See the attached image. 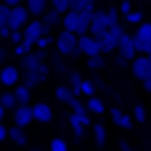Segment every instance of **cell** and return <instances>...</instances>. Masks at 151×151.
<instances>
[{"label":"cell","instance_id":"37","mask_svg":"<svg viewBox=\"0 0 151 151\" xmlns=\"http://www.w3.org/2000/svg\"><path fill=\"white\" fill-rule=\"evenodd\" d=\"M119 151H133V146H130L127 141H119Z\"/></svg>","mask_w":151,"mask_h":151},{"label":"cell","instance_id":"17","mask_svg":"<svg viewBox=\"0 0 151 151\" xmlns=\"http://www.w3.org/2000/svg\"><path fill=\"white\" fill-rule=\"evenodd\" d=\"M8 16H11V5H0V37H11V27H8Z\"/></svg>","mask_w":151,"mask_h":151},{"label":"cell","instance_id":"19","mask_svg":"<svg viewBox=\"0 0 151 151\" xmlns=\"http://www.w3.org/2000/svg\"><path fill=\"white\" fill-rule=\"evenodd\" d=\"M8 138L16 143V146H27L29 143V138H27V133H24V127H19V125H13L11 130H8Z\"/></svg>","mask_w":151,"mask_h":151},{"label":"cell","instance_id":"41","mask_svg":"<svg viewBox=\"0 0 151 151\" xmlns=\"http://www.w3.org/2000/svg\"><path fill=\"white\" fill-rule=\"evenodd\" d=\"M3 3H5V5H19L21 0H3Z\"/></svg>","mask_w":151,"mask_h":151},{"label":"cell","instance_id":"15","mask_svg":"<svg viewBox=\"0 0 151 151\" xmlns=\"http://www.w3.org/2000/svg\"><path fill=\"white\" fill-rule=\"evenodd\" d=\"M85 106H88L90 114H106V104L98 98V93H96V96H88V98H85Z\"/></svg>","mask_w":151,"mask_h":151},{"label":"cell","instance_id":"21","mask_svg":"<svg viewBox=\"0 0 151 151\" xmlns=\"http://www.w3.org/2000/svg\"><path fill=\"white\" fill-rule=\"evenodd\" d=\"M40 19H42V24H45L48 29H50V27H56V24H61V13H58V11H53V8H48Z\"/></svg>","mask_w":151,"mask_h":151},{"label":"cell","instance_id":"25","mask_svg":"<svg viewBox=\"0 0 151 151\" xmlns=\"http://www.w3.org/2000/svg\"><path fill=\"white\" fill-rule=\"evenodd\" d=\"M61 58H64V56H61V53H56V56H53V61H50V69H53L56 74H61V77H66V74H69V69H66V66L61 64Z\"/></svg>","mask_w":151,"mask_h":151},{"label":"cell","instance_id":"36","mask_svg":"<svg viewBox=\"0 0 151 151\" xmlns=\"http://www.w3.org/2000/svg\"><path fill=\"white\" fill-rule=\"evenodd\" d=\"M130 11H133V3H130V0H125V3L119 5V13H122V16H127Z\"/></svg>","mask_w":151,"mask_h":151},{"label":"cell","instance_id":"43","mask_svg":"<svg viewBox=\"0 0 151 151\" xmlns=\"http://www.w3.org/2000/svg\"><path fill=\"white\" fill-rule=\"evenodd\" d=\"M29 151H40V149H29Z\"/></svg>","mask_w":151,"mask_h":151},{"label":"cell","instance_id":"2","mask_svg":"<svg viewBox=\"0 0 151 151\" xmlns=\"http://www.w3.org/2000/svg\"><path fill=\"white\" fill-rule=\"evenodd\" d=\"M133 42H135V50L138 53H146L151 45V21H141L138 29L133 32Z\"/></svg>","mask_w":151,"mask_h":151},{"label":"cell","instance_id":"8","mask_svg":"<svg viewBox=\"0 0 151 151\" xmlns=\"http://www.w3.org/2000/svg\"><path fill=\"white\" fill-rule=\"evenodd\" d=\"M19 82H21V69H19V66H11V64H3V66H0V85L13 88V85H19Z\"/></svg>","mask_w":151,"mask_h":151},{"label":"cell","instance_id":"7","mask_svg":"<svg viewBox=\"0 0 151 151\" xmlns=\"http://www.w3.org/2000/svg\"><path fill=\"white\" fill-rule=\"evenodd\" d=\"M117 56H122L125 61H133L135 56H138V50H135V42H133V35H122L119 37V42H117Z\"/></svg>","mask_w":151,"mask_h":151},{"label":"cell","instance_id":"14","mask_svg":"<svg viewBox=\"0 0 151 151\" xmlns=\"http://www.w3.org/2000/svg\"><path fill=\"white\" fill-rule=\"evenodd\" d=\"M109 114H111V119H114L117 127H122V130H130V127H133V117H130V114H125V111H119V109H111Z\"/></svg>","mask_w":151,"mask_h":151},{"label":"cell","instance_id":"9","mask_svg":"<svg viewBox=\"0 0 151 151\" xmlns=\"http://www.w3.org/2000/svg\"><path fill=\"white\" fill-rule=\"evenodd\" d=\"M50 29L42 24V19H35V21H27V27H24V40H29V42H35L40 35H48Z\"/></svg>","mask_w":151,"mask_h":151},{"label":"cell","instance_id":"4","mask_svg":"<svg viewBox=\"0 0 151 151\" xmlns=\"http://www.w3.org/2000/svg\"><path fill=\"white\" fill-rule=\"evenodd\" d=\"M27 21H29V11H27V5H11V16H8V27L11 29H24L27 27Z\"/></svg>","mask_w":151,"mask_h":151},{"label":"cell","instance_id":"5","mask_svg":"<svg viewBox=\"0 0 151 151\" xmlns=\"http://www.w3.org/2000/svg\"><path fill=\"white\" fill-rule=\"evenodd\" d=\"M109 19H106V11H98L96 8V13H93V19H90V29H88V35H93V37H101V35H106L109 32Z\"/></svg>","mask_w":151,"mask_h":151},{"label":"cell","instance_id":"20","mask_svg":"<svg viewBox=\"0 0 151 151\" xmlns=\"http://www.w3.org/2000/svg\"><path fill=\"white\" fill-rule=\"evenodd\" d=\"M56 98H58L61 104H66V106H69V104H72V98H77V96H74V90H72L69 85H58V88H56Z\"/></svg>","mask_w":151,"mask_h":151},{"label":"cell","instance_id":"38","mask_svg":"<svg viewBox=\"0 0 151 151\" xmlns=\"http://www.w3.org/2000/svg\"><path fill=\"white\" fill-rule=\"evenodd\" d=\"M143 90H146V93H151V74L143 80Z\"/></svg>","mask_w":151,"mask_h":151},{"label":"cell","instance_id":"18","mask_svg":"<svg viewBox=\"0 0 151 151\" xmlns=\"http://www.w3.org/2000/svg\"><path fill=\"white\" fill-rule=\"evenodd\" d=\"M13 96H16L19 104H29V98H32V88H29L27 82H24V85L19 82V85H13Z\"/></svg>","mask_w":151,"mask_h":151},{"label":"cell","instance_id":"11","mask_svg":"<svg viewBox=\"0 0 151 151\" xmlns=\"http://www.w3.org/2000/svg\"><path fill=\"white\" fill-rule=\"evenodd\" d=\"M69 125H72L74 135L82 138V135H85V127L90 125V114H77V111H72V114H69Z\"/></svg>","mask_w":151,"mask_h":151},{"label":"cell","instance_id":"3","mask_svg":"<svg viewBox=\"0 0 151 151\" xmlns=\"http://www.w3.org/2000/svg\"><path fill=\"white\" fill-rule=\"evenodd\" d=\"M130 72H133V77H135V80H141V82H143V80L151 74V58L146 56V53H138V56L130 61Z\"/></svg>","mask_w":151,"mask_h":151},{"label":"cell","instance_id":"27","mask_svg":"<svg viewBox=\"0 0 151 151\" xmlns=\"http://www.w3.org/2000/svg\"><path fill=\"white\" fill-rule=\"evenodd\" d=\"M32 48H35V42H29V40H21V42H16L13 53H16V56H24V53H29Z\"/></svg>","mask_w":151,"mask_h":151},{"label":"cell","instance_id":"32","mask_svg":"<svg viewBox=\"0 0 151 151\" xmlns=\"http://www.w3.org/2000/svg\"><path fill=\"white\" fill-rule=\"evenodd\" d=\"M85 5H96V0H69V8H74V11H80Z\"/></svg>","mask_w":151,"mask_h":151},{"label":"cell","instance_id":"10","mask_svg":"<svg viewBox=\"0 0 151 151\" xmlns=\"http://www.w3.org/2000/svg\"><path fill=\"white\" fill-rule=\"evenodd\" d=\"M29 122H35V117H32V104H19V106L13 109V125L27 127Z\"/></svg>","mask_w":151,"mask_h":151},{"label":"cell","instance_id":"42","mask_svg":"<svg viewBox=\"0 0 151 151\" xmlns=\"http://www.w3.org/2000/svg\"><path fill=\"white\" fill-rule=\"evenodd\" d=\"M146 56H149V58H151V45H149V50H146Z\"/></svg>","mask_w":151,"mask_h":151},{"label":"cell","instance_id":"16","mask_svg":"<svg viewBox=\"0 0 151 151\" xmlns=\"http://www.w3.org/2000/svg\"><path fill=\"white\" fill-rule=\"evenodd\" d=\"M24 5H27V11H29L32 16H42V13L50 8V0H27Z\"/></svg>","mask_w":151,"mask_h":151},{"label":"cell","instance_id":"29","mask_svg":"<svg viewBox=\"0 0 151 151\" xmlns=\"http://www.w3.org/2000/svg\"><path fill=\"white\" fill-rule=\"evenodd\" d=\"M50 151H69V146L61 135H56V138H50Z\"/></svg>","mask_w":151,"mask_h":151},{"label":"cell","instance_id":"26","mask_svg":"<svg viewBox=\"0 0 151 151\" xmlns=\"http://www.w3.org/2000/svg\"><path fill=\"white\" fill-rule=\"evenodd\" d=\"M88 66H90V69H104V66H106V56H104V53L88 56Z\"/></svg>","mask_w":151,"mask_h":151},{"label":"cell","instance_id":"1","mask_svg":"<svg viewBox=\"0 0 151 151\" xmlns=\"http://www.w3.org/2000/svg\"><path fill=\"white\" fill-rule=\"evenodd\" d=\"M56 53H61V56H74V53H80V50H77V35L69 32V29H61L58 37H56Z\"/></svg>","mask_w":151,"mask_h":151},{"label":"cell","instance_id":"39","mask_svg":"<svg viewBox=\"0 0 151 151\" xmlns=\"http://www.w3.org/2000/svg\"><path fill=\"white\" fill-rule=\"evenodd\" d=\"M5 138H8V130H5V127H3V122H0V143H3Z\"/></svg>","mask_w":151,"mask_h":151},{"label":"cell","instance_id":"44","mask_svg":"<svg viewBox=\"0 0 151 151\" xmlns=\"http://www.w3.org/2000/svg\"><path fill=\"white\" fill-rule=\"evenodd\" d=\"M0 42H3V37H0Z\"/></svg>","mask_w":151,"mask_h":151},{"label":"cell","instance_id":"30","mask_svg":"<svg viewBox=\"0 0 151 151\" xmlns=\"http://www.w3.org/2000/svg\"><path fill=\"white\" fill-rule=\"evenodd\" d=\"M133 119H135V122H146V119H149V114H146V109H143L141 104H135V109H133Z\"/></svg>","mask_w":151,"mask_h":151},{"label":"cell","instance_id":"28","mask_svg":"<svg viewBox=\"0 0 151 151\" xmlns=\"http://www.w3.org/2000/svg\"><path fill=\"white\" fill-rule=\"evenodd\" d=\"M80 96H96V82L93 80H82V88H80Z\"/></svg>","mask_w":151,"mask_h":151},{"label":"cell","instance_id":"35","mask_svg":"<svg viewBox=\"0 0 151 151\" xmlns=\"http://www.w3.org/2000/svg\"><path fill=\"white\" fill-rule=\"evenodd\" d=\"M109 32H111V35H114V37H117V40H119V37H122V35H125V27H122V24H119V21H117V24H111V27H109Z\"/></svg>","mask_w":151,"mask_h":151},{"label":"cell","instance_id":"22","mask_svg":"<svg viewBox=\"0 0 151 151\" xmlns=\"http://www.w3.org/2000/svg\"><path fill=\"white\" fill-rule=\"evenodd\" d=\"M66 80H69V88L74 90V96H80V88H82V72H72L69 69V74H66Z\"/></svg>","mask_w":151,"mask_h":151},{"label":"cell","instance_id":"33","mask_svg":"<svg viewBox=\"0 0 151 151\" xmlns=\"http://www.w3.org/2000/svg\"><path fill=\"white\" fill-rule=\"evenodd\" d=\"M106 19H109V24H117L119 21V11L117 8H106Z\"/></svg>","mask_w":151,"mask_h":151},{"label":"cell","instance_id":"34","mask_svg":"<svg viewBox=\"0 0 151 151\" xmlns=\"http://www.w3.org/2000/svg\"><path fill=\"white\" fill-rule=\"evenodd\" d=\"M127 21H130V24H141V21H143V13H141V11H130V13H127Z\"/></svg>","mask_w":151,"mask_h":151},{"label":"cell","instance_id":"40","mask_svg":"<svg viewBox=\"0 0 151 151\" xmlns=\"http://www.w3.org/2000/svg\"><path fill=\"white\" fill-rule=\"evenodd\" d=\"M5 114H8V109H5V106L0 104V122H3V117H5Z\"/></svg>","mask_w":151,"mask_h":151},{"label":"cell","instance_id":"13","mask_svg":"<svg viewBox=\"0 0 151 151\" xmlns=\"http://www.w3.org/2000/svg\"><path fill=\"white\" fill-rule=\"evenodd\" d=\"M117 42H119V40H117L111 32H106V35H101V37H98V45H101V53H104V56L117 53Z\"/></svg>","mask_w":151,"mask_h":151},{"label":"cell","instance_id":"6","mask_svg":"<svg viewBox=\"0 0 151 151\" xmlns=\"http://www.w3.org/2000/svg\"><path fill=\"white\" fill-rule=\"evenodd\" d=\"M77 50L80 53H85V58L88 56H96V53H101V45H98V37H93V35H77Z\"/></svg>","mask_w":151,"mask_h":151},{"label":"cell","instance_id":"12","mask_svg":"<svg viewBox=\"0 0 151 151\" xmlns=\"http://www.w3.org/2000/svg\"><path fill=\"white\" fill-rule=\"evenodd\" d=\"M32 117H35V122H42V125H48V122H53V109L48 106V104H32Z\"/></svg>","mask_w":151,"mask_h":151},{"label":"cell","instance_id":"24","mask_svg":"<svg viewBox=\"0 0 151 151\" xmlns=\"http://www.w3.org/2000/svg\"><path fill=\"white\" fill-rule=\"evenodd\" d=\"M0 104L8 109V111H13L16 106H19V101H16V96H13V90H5V93H0Z\"/></svg>","mask_w":151,"mask_h":151},{"label":"cell","instance_id":"23","mask_svg":"<svg viewBox=\"0 0 151 151\" xmlns=\"http://www.w3.org/2000/svg\"><path fill=\"white\" fill-rule=\"evenodd\" d=\"M93 141H96L98 149L106 146V127H104V125H93Z\"/></svg>","mask_w":151,"mask_h":151},{"label":"cell","instance_id":"31","mask_svg":"<svg viewBox=\"0 0 151 151\" xmlns=\"http://www.w3.org/2000/svg\"><path fill=\"white\" fill-rule=\"evenodd\" d=\"M50 8H53V11H58V13L64 16V13L69 11V0H50Z\"/></svg>","mask_w":151,"mask_h":151}]
</instances>
